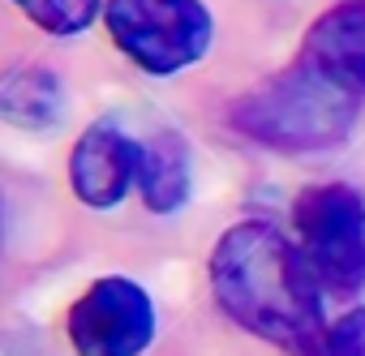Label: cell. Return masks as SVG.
<instances>
[{
	"instance_id": "obj_2",
	"label": "cell",
	"mask_w": 365,
	"mask_h": 356,
	"mask_svg": "<svg viewBox=\"0 0 365 356\" xmlns=\"http://www.w3.org/2000/svg\"><path fill=\"white\" fill-rule=\"evenodd\" d=\"M361 116V90L331 78L314 61L297 56V65L279 69L262 86L245 90L228 108V125L271 150H331L339 146Z\"/></svg>"
},
{
	"instance_id": "obj_10",
	"label": "cell",
	"mask_w": 365,
	"mask_h": 356,
	"mask_svg": "<svg viewBox=\"0 0 365 356\" xmlns=\"http://www.w3.org/2000/svg\"><path fill=\"white\" fill-rule=\"evenodd\" d=\"M14 5L48 35H82L103 18V0H14Z\"/></svg>"
},
{
	"instance_id": "obj_1",
	"label": "cell",
	"mask_w": 365,
	"mask_h": 356,
	"mask_svg": "<svg viewBox=\"0 0 365 356\" xmlns=\"http://www.w3.org/2000/svg\"><path fill=\"white\" fill-rule=\"evenodd\" d=\"M215 305L250 335L279 343L297 356H314L322 343V279L305 262L301 245L275 224L245 219L228 228L211 249Z\"/></svg>"
},
{
	"instance_id": "obj_4",
	"label": "cell",
	"mask_w": 365,
	"mask_h": 356,
	"mask_svg": "<svg viewBox=\"0 0 365 356\" xmlns=\"http://www.w3.org/2000/svg\"><path fill=\"white\" fill-rule=\"evenodd\" d=\"M292 232L327 292L352 296L365 288V198L344 185H309L292 202Z\"/></svg>"
},
{
	"instance_id": "obj_9",
	"label": "cell",
	"mask_w": 365,
	"mask_h": 356,
	"mask_svg": "<svg viewBox=\"0 0 365 356\" xmlns=\"http://www.w3.org/2000/svg\"><path fill=\"white\" fill-rule=\"evenodd\" d=\"M0 120L43 133L65 120V86L43 65H18L0 73Z\"/></svg>"
},
{
	"instance_id": "obj_7",
	"label": "cell",
	"mask_w": 365,
	"mask_h": 356,
	"mask_svg": "<svg viewBox=\"0 0 365 356\" xmlns=\"http://www.w3.org/2000/svg\"><path fill=\"white\" fill-rule=\"evenodd\" d=\"M301 56L327 69L331 78L365 90V0H344L322 18H314Z\"/></svg>"
},
{
	"instance_id": "obj_11",
	"label": "cell",
	"mask_w": 365,
	"mask_h": 356,
	"mask_svg": "<svg viewBox=\"0 0 365 356\" xmlns=\"http://www.w3.org/2000/svg\"><path fill=\"white\" fill-rule=\"evenodd\" d=\"M314 356H365V309H348L339 322H331Z\"/></svg>"
},
{
	"instance_id": "obj_3",
	"label": "cell",
	"mask_w": 365,
	"mask_h": 356,
	"mask_svg": "<svg viewBox=\"0 0 365 356\" xmlns=\"http://www.w3.org/2000/svg\"><path fill=\"white\" fill-rule=\"evenodd\" d=\"M103 26L112 43L155 78L198 65L215 39L202 0H103Z\"/></svg>"
},
{
	"instance_id": "obj_6",
	"label": "cell",
	"mask_w": 365,
	"mask_h": 356,
	"mask_svg": "<svg viewBox=\"0 0 365 356\" xmlns=\"http://www.w3.org/2000/svg\"><path fill=\"white\" fill-rule=\"evenodd\" d=\"M138 142L112 125V120H95L78 142H73V155H69V185H73V198L82 206H95V211H108L116 206L129 185L138 181Z\"/></svg>"
},
{
	"instance_id": "obj_5",
	"label": "cell",
	"mask_w": 365,
	"mask_h": 356,
	"mask_svg": "<svg viewBox=\"0 0 365 356\" xmlns=\"http://www.w3.org/2000/svg\"><path fill=\"white\" fill-rule=\"evenodd\" d=\"M78 356H142L155 339V305L125 275L95 279L65 318Z\"/></svg>"
},
{
	"instance_id": "obj_8",
	"label": "cell",
	"mask_w": 365,
	"mask_h": 356,
	"mask_svg": "<svg viewBox=\"0 0 365 356\" xmlns=\"http://www.w3.org/2000/svg\"><path fill=\"white\" fill-rule=\"evenodd\" d=\"M190 185H194V163H190V142L176 129H159L150 142H142L138 150V189L146 211L155 215H172L190 202Z\"/></svg>"
}]
</instances>
